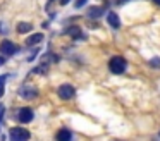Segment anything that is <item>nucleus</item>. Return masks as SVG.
I'll return each instance as SVG.
<instances>
[{
    "label": "nucleus",
    "instance_id": "21",
    "mask_svg": "<svg viewBox=\"0 0 160 141\" xmlns=\"http://www.w3.org/2000/svg\"><path fill=\"white\" fill-rule=\"evenodd\" d=\"M153 2H155V3H158V5H160V0H153Z\"/></svg>",
    "mask_w": 160,
    "mask_h": 141
},
{
    "label": "nucleus",
    "instance_id": "19",
    "mask_svg": "<svg viewBox=\"0 0 160 141\" xmlns=\"http://www.w3.org/2000/svg\"><path fill=\"white\" fill-rule=\"evenodd\" d=\"M4 62H5V58H4V57H0V65H4Z\"/></svg>",
    "mask_w": 160,
    "mask_h": 141
},
{
    "label": "nucleus",
    "instance_id": "7",
    "mask_svg": "<svg viewBox=\"0 0 160 141\" xmlns=\"http://www.w3.org/2000/svg\"><path fill=\"white\" fill-rule=\"evenodd\" d=\"M55 139L57 141H71V139H72V133H71L69 129H66V127H62V129L57 131Z\"/></svg>",
    "mask_w": 160,
    "mask_h": 141
},
{
    "label": "nucleus",
    "instance_id": "8",
    "mask_svg": "<svg viewBox=\"0 0 160 141\" xmlns=\"http://www.w3.org/2000/svg\"><path fill=\"white\" fill-rule=\"evenodd\" d=\"M66 33L69 34L72 40H83V38H84V34H83V31H81L79 26H71L69 29L66 31Z\"/></svg>",
    "mask_w": 160,
    "mask_h": 141
},
{
    "label": "nucleus",
    "instance_id": "3",
    "mask_svg": "<svg viewBox=\"0 0 160 141\" xmlns=\"http://www.w3.org/2000/svg\"><path fill=\"white\" fill-rule=\"evenodd\" d=\"M57 95H59L62 100H71L74 95H76V89H74V86H71V84H62V86H59V89H57Z\"/></svg>",
    "mask_w": 160,
    "mask_h": 141
},
{
    "label": "nucleus",
    "instance_id": "2",
    "mask_svg": "<svg viewBox=\"0 0 160 141\" xmlns=\"http://www.w3.org/2000/svg\"><path fill=\"white\" fill-rule=\"evenodd\" d=\"M9 136H11V141H28L31 138V133L24 127H12L9 131Z\"/></svg>",
    "mask_w": 160,
    "mask_h": 141
},
{
    "label": "nucleus",
    "instance_id": "23",
    "mask_svg": "<svg viewBox=\"0 0 160 141\" xmlns=\"http://www.w3.org/2000/svg\"><path fill=\"white\" fill-rule=\"evenodd\" d=\"M158 136H160V133H158Z\"/></svg>",
    "mask_w": 160,
    "mask_h": 141
},
{
    "label": "nucleus",
    "instance_id": "4",
    "mask_svg": "<svg viewBox=\"0 0 160 141\" xmlns=\"http://www.w3.org/2000/svg\"><path fill=\"white\" fill-rule=\"evenodd\" d=\"M33 117H35V113H33V110L28 108V107H24V108H21L18 112V120H19V122H22V124L31 122Z\"/></svg>",
    "mask_w": 160,
    "mask_h": 141
},
{
    "label": "nucleus",
    "instance_id": "1",
    "mask_svg": "<svg viewBox=\"0 0 160 141\" xmlns=\"http://www.w3.org/2000/svg\"><path fill=\"white\" fill-rule=\"evenodd\" d=\"M126 67H128L126 58L124 57H119V55L112 57L110 62H108V69H110V72H114V74H122V72L126 71Z\"/></svg>",
    "mask_w": 160,
    "mask_h": 141
},
{
    "label": "nucleus",
    "instance_id": "12",
    "mask_svg": "<svg viewBox=\"0 0 160 141\" xmlns=\"http://www.w3.org/2000/svg\"><path fill=\"white\" fill-rule=\"evenodd\" d=\"M33 29V26H31V24H29V23H19L18 24V33H29V31H31Z\"/></svg>",
    "mask_w": 160,
    "mask_h": 141
},
{
    "label": "nucleus",
    "instance_id": "13",
    "mask_svg": "<svg viewBox=\"0 0 160 141\" xmlns=\"http://www.w3.org/2000/svg\"><path fill=\"white\" fill-rule=\"evenodd\" d=\"M7 79V76H0V96L4 95V83Z\"/></svg>",
    "mask_w": 160,
    "mask_h": 141
},
{
    "label": "nucleus",
    "instance_id": "14",
    "mask_svg": "<svg viewBox=\"0 0 160 141\" xmlns=\"http://www.w3.org/2000/svg\"><path fill=\"white\" fill-rule=\"evenodd\" d=\"M150 64L153 65V67H157V69H160V58L158 57H153L152 60H150Z\"/></svg>",
    "mask_w": 160,
    "mask_h": 141
},
{
    "label": "nucleus",
    "instance_id": "15",
    "mask_svg": "<svg viewBox=\"0 0 160 141\" xmlns=\"http://www.w3.org/2000/svg\"><path fill=\"white\" fill-rule=\"evenodd\" d=\"M86 2H88V0H76V2H74V7H76V9H81Z\"/></svg>",
    "mask_w": 160,
    "mask_h": 141
},
{
    "label": "nucleus",
    "instance_id": "11",
    "mask_svg": "<svg viewBox=\"0 0 160 141\" xmlns=\"http://www.w3.org/2000/svg\"><path fill=\"white\" fill-rule=\"evenodd\" d=\"M102 14H103V9H102V7H90V10H88V14L86 16L88 17H91V19H97V17H100Z\"/></svg>",
    "mask_w": 160,
    "mask_h": 141
},
{
    "label": "nucleus",
    "instance_id": "16",
    "mask_svg": "<svg viewBox=\"0 0 160 141\" xmlns=\"http://www.w3.org/2000/svg\"><path fill=\"white\" fill-rule=\"evenodd\" d=\"M4 112H5V107L0 105V126H2V117H4Z\"/></svg>",
    "mask_w": 160,
    "mask_h": 141
},
{
    "label": "nucleus",
    "instance_id": "6",
    "mask_svg": "<svg viewBox=\"0 0 160 141\" xmlns=\"http://www.w3.org/2000/svg\"><path fill=\"white\" fill-rule=\"evenodd\" d=\"M19 95H21L22 98H26V100H31V98H35V96L38 95V89L26 84V86H22V88L19 89Z\"/></svg>",
    "mask_w": 160,
    "mask_h": 141
},
{
    "label": "nucleus",
    "instance_id": "22",
    "mask_svg": "<svg viewBox=\"0 0 160 141\" xmlns=\"http://www.w3.org/2000/svg\"><path fill=\"white\" fill-rule=\"evenodd\" d=\"M114 141H119V139H114Z\"/></svg>",
    "mask_w": 160,
    "mask_h": 141
},
{
    "label": "nucleus",
    "instance_id": "18",
    "mask_svg": "<svg viewBox=\"0 0 160 141\" xmlns=\"http://www.w3.org/2000/svg\"><path fill=\"white\" fill-rule=\"evenodd\" d=\"M69 2H71V0H60V5H67Z\"/></svg>",
    "mask_w": 160,
    "mask_h": 141
},
{
    "label": "nucleus",
    "instance_id": "5",
    "mask_svg": "<svg viewBox=\"0 0 160 141\" xmlns=\"http://www.w3.org/2000/svg\"><path fill=\"white\" fill-rule=\"evenodd\" d=\"M16 52H18V47H16L11 40H4L2 43H0V53H4V55H14Z\"/></svg>",
    "mask_w": 160,
    "mask_h": 141
},
{
    "label": "nucleus",
    "instance_id": "10",
    "mask_svg": "<svg viewBox=\"0 0 160 141\" xmlns=\"http://www.w3.org/2000/svg\"><path fill=\"white\" fill-rule=\"evenodd\" d=\"M42 40H43V34L42 33H36V34H31V36L26 40V45L28 47H33V45H38V43H42Z\"/></svg>",
    "mask_w": 160,
    "mask_h": 141
},
{
    "label": "nucleus",
    "instance_id": "17",
    "mask_svg": "<svg viewBox=\"0 0 160 141\" xmlns=\"http://www.w3.org/2000/svg\"><path fill=\"white\" fill-rule=\"evenodd\" d=\"M5 31H7V29H5V28H4V24L0 23V33H5Z\"/></svg>",
    "mask_w": 160,
    "mask_h": 141
},
{
    "label": "nucleus",
    "instance_id": "9",
    "mask_svg": "<svg viewBox=\"0 0 160 141\" xmlns=\"http://www.w3.org/2000/svg\"><path fill=\"white\" fill-rule=\"evenodd\" d=\"M107 21H108V24H110L114 29H119V28H121V19H119V16L115 12H108Z\"/></svg>",
    "mask_w": 160,
    "mask_h": 141
},
{
    "label": "nucleus",
    "instance_id": "20",
    "mask_svg": "<svg viewBox=\"0 0 160 141\" xmlns=\"http://www.w3.org/2000/svg\"><path fill=\"white\" fill-rule=\"evenodd\" d=\"M124 2H129V0H117V3H124Z\"/></svg>",
    "mask_w": 160,
    "mask_h": 141
}]
</instances>
